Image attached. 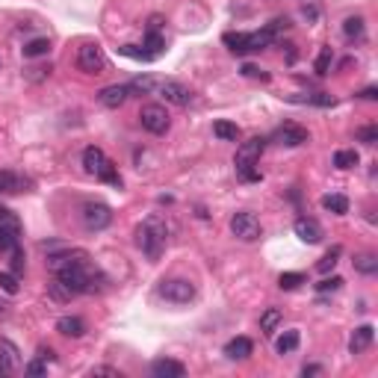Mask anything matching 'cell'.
<instances>
[{"label":"cell","instance_id":"obj_1","mask_svg":"<svg viewBox=\"0 0 378 378\" xmlns=\"http://www.w3.org/2000/svg\"><path fill=\"white\" fill-rule=\"evenodd\" d=\"M166 243H169V225H166V219H160V216H148L139 225V230H136V246H139V251L148 260L160 257Z\"/></svg>","mask_w":378,"mask_h":378},{"label":"cell","instance_id":"obj_2","mask_svg":"<svg viewBox=\"0 0 378 378\" xmlns=\"http://www.w3.org/2000/svg\"><path fill=\"white\" fill-rule=\"evenodd\" d=\"M266 142L263 136H251L248 142H243L237 148V175H239V181H246V183H257L260 177V169H257V160H260V154L266 151Z\"/></svg>","mask_w":378,"mask_h":378},{"label":"cell","instance_id":"obj_3","mask_svg":"<svg viewBox=\"0 0 378 378\" xmlns=\"http://www.w3.org/2000/svg\"><path fill=\"white\" fill-rule=\"evenodd\" d=\"M157 292H160V299L172 301V304H189L198 296L195 284L189 281V278H166V281H160Z\"/></svg>","mask_w":378,"mask_h":378},{"label":"cell","instance_id":"obj_4","mask_svg":"<svg viewBox=\"0 0 378 378\" xmlns=\"http://www.w3.org/2000/svg\"><path fill=\"white\" fill-rule=\"evenodd\" d=\"M230 234L237 239H243V243H257V239L263 237V225H260V219L255 213L239 210V213L230 216Z\"/></svg>","mask_w":378,"mask_h":378},{"label":"cell","instance_id":"obj_5","mask_svg":"<svg viewBox=\"0 0 378 378\" xmlns=\"http://www.w3.org/2000/svg\"><path fill=\"white\" fill-rule=\"evenodd\" d=\"M139 124L148 133L163 136V133H169L172 119H169V112H166V107H160V103H145V107L139 110Z\"/></svg>","mask_w":378,"mask_h":378},{"label":"cell","instance_id":"obj_6","mask_svg":"<svg viewBox=\"0 0 378 378\" xmlns=\"http://www.w3.org/2000/svg\"><path fill=\"white\" fill-rule=\"evenodd\" d=\"M21 246V219L12 210L0 207V251H12Z\"/></svg>","mask_w":378,"mask_h":378},{"label":"cell","instance_id":"obj_7","mask_svg":"<svg viewBox=\"0 0 378 378\" xmlns=\"http://www.w3.org/2000/svg\"><path fill=\"white\" fill-rule=\"evenodd\" d=\"M77 68L86 71V74H101V71L107 68V54H103V48L94 45V41L83 45L77 50Z\"/></svg>","mask_w":378,"mask_h":378},{"label":"cell","instance_id":"obj_8","mask_svg":"<svg viewBox=\"0 0 378 378\" xmlns=\"http://www.w3.org/2000/svg\"><path fill=\"white\" fill-rule=\"evenodd\" d=\"M80 216H83L86 230H103V228H110V222H112V210L107 204H101V201H86L83 210H80Z\"/></svg>","mask_w":378,"mask_h":378},{"label":"cell","instance_id":"obj_9","mask_svg":"<svg viewBox=\"0 0 378 378\" xmlns=\"http://www.w3.org/2000/svg\"><path fill=\"white\" fill-rule=\"evenodd\" d=\"M272 139H275L278 145H287V148H299V145H304L310 139V133L304 128H299V124H281Z\"/></svg>","mask_w":378,"mask_h":378},{"label":"cell","instance_id":"obj_10","mask_svg":"<svg viewBox=\"0 0 378 378\" xmlns=\"http://www.w3.org/2000/svg\"><path fill=\"white\" fill-rule=\"evenodd\" d=\"M21 366V352L12 340L0 337V375H12Z\"/></svg>","mask_w":378,"mask_h":378},{"label":"cell","instance_id":"obj_11","mask_svg":"<svg viewBox=\"0 0 378 378\" xmlns=\"http://www.w3.org/2000/svg\"><path fill=\"white\" fill-rule=\"evenodd\" d=\"M160 94L166 98V103H175V107H186V103L192 101V92H189L183 83H177V80L160 83Z\"/></svg>","mask_w":378,"mask_h":378},{"label":"cell","instance_id":"obj_12","mask_svg":"<svg viewBox=\"0 0 378 378\" xmlns=\"http://www.w3.org/2000/svg\"><path fill=\"white\" fill-rule=\"evenodd\" d=\"M292 230H296V237L301 239V243H308V246H317L319 239H322V228H319V222H317V219H308V216L296 219Z\"/></svg>","mask_w":378,"mask_h":378},{"label":"cell","instance_id":"obj_13","mask_svg":"<svg viewBox=\"0 0 378 378\" xmlns=\"http://www.w3.org/2000/svg\"><path fill=\"white\" fill-rule=\"evenodd\" d=\"M151 375L154 378H183L186 375V366L181 361H172V358H160L151 364Z\"/></svg>","mask_w":378,"mask_h":378},{"label":"cell","instance_id":"obj_14","mask_svg":"<svg viewBox=\"0 0 378 378\" xmlns=\"http://www.w3.org/2000/svg\"><path fill=\"white\" fill-rule=\"evenodd\" d=\"M372 340H375V328H372V325H361V328H355L352 337H349V352L361 355V352L370 349Z\"/></svg>","mask_w":378,"mask_h":378},{"label":"cell","instance_id":"obj_15","mask_svg":"<svg viewBox=\"0 0 378 378\" xmlns=\"http://www.w3.org/2000/svg\"><path fill=\"white\" fill-rule=\"evenodd\" d=\"M128 98H130L128 86H119V83H115V86H103V89L98 92V101L103 103V107H110V110H119Z\"/></svg>","mask_w":378,"mask_h":378},{"label":"cell","instance_id":"obj_16","mask_svg":"<svg viewBox=\"0 0 378 378\" xmlns=\"http://www.w3.org/2000/svg\"><path fill=\"white\" fill-rule=\"evenodd\" d=\"M251 352H255V343L248 337H234V340L225 343V358L228 361H246V358H251Z\"/></svg>","mask_w":378,"mask_h":378},{"label":"cell","instance_id":"obj_17","mask_svg":"<svg viewBox=\"0 0 378 378\" xmlns=\"http://www.w3.org/2000/svg\"><path fill=\"white\" fill-rule=\"evenodd\" d=\"M107 160H110V157L103 154L98 145H89V148L83 151V169H86V175H94V177H98L101 169L107 166Z\"/></svg>","mask_w":378,"mask_h":378},{"label":"cell","instance_id":"obj_18","mask_svg":"<svg viewBox=\"0 0 378 378\" xmlns=\"http://www.w3.org/2000/svg\"><path fill=\"white\" fill-rule=\"evenodd\" d=\"M57 331L62 334V337H83L86 334V322H83L80 317H62L59 322H57Z\"/></svg>","mask_w":378,"mask_h":378},{"label":"cell","instance_id":"obj_19","mask_svg":"<svg viewBox=\"0 0 378 378\" xmlns=\"http://www.w3.org/2000/svg\"><path fill=\"white\" fill-rule=\"evenodd\" d=\"M225 45H228V50L230 54H251V33H225Z\"/></svg>","mask_w":378,"mask_h":378},{"label":"cell","instance_id":"obj_20","mask_svg":"<svg viewBox=\"0 0 378 378\" xmlns=\"http://www.w3.org/2000/svg\"><path fill=\"white\" fill-rule=\"evenodd\" d=\"M343 36L352 39V41H361L366 36V21L361 15H349L343 21Z\"/></svg>","mask_w":378,"mask_h":378},{"label":"cell","instance_id":"obj_21","mask_svg":"<svg viewBox=\"0 0 378 378\" xmlns=\"http://www.w3.org/2000/svg\"><path fill=\"white\" fill-rule=\"evenodd\" d=\"M322 207L328 210V213H334V216H343V213H349V198L340 195V192L322 195Z\"/></svg>","mask_w":378,"mask_h":378},{"label":"cell","instance_id":"obj_22","mask_svg":"<svg viewBox=\"0 0 378 378\" xmlns=\"http://www.w3.org/2000/svg\"><path fill=\"white\" fill-rule=\"evenodd\" d=\"M281 322H284L281 308H266L263 317H260V331H263V334H275V328H278Z\"/></svg>","mask_w":378,"mask_h":378},{"label":"cell","instance_id":"obj_23","mask_svg":"<svg viewBox=\"0 0 378 378\" xmlns=\"http://www.w3.org/2000/svg\"><path fill=\"white\" fill-rule=\"evenodd\" d=\"M358 163H361V157H358V151H355V148H340L337 154H334V166H337L340 172L355 169Z\"/></svg>","mask_w":378,"mask_h":378},{"label":"cell","instance_id":"obj_24","mask_svg":"<svg viewBox=\"0 0 378 378\" xmlns=\"http://www.w3.org/2000/svg\"><path fill=\"white\" fill-rule=\"evenodd\" d=\"M299 331H284L281 337L275 340V352L278 355H290V352H296L299 349Z\"/></svg>","mask_w":378,"mask_h":378},{"label":"cell","instance_id":"obj_25","mask_svg":"<svg viewBox=\"0 0 378 378\" xmlns=\"http://www.w3.org/2000/svg\"><path fill=\"white\" fill-rule=\"evenodd\" d=\"M48 54H50V39H33L24 45L27 59H39V57H48Z\"/></svg>","mask_w":378,"mask_h":378},{"label":"cell","instance_id":"obj_26","mask_svg":"<svg viewBox=\"0 0 378 378\" xmlns=\"http://www.w3.org/2000/svg\"><path fill=\"white\" fill-rule=\"evenodd\" d=\"M355 269H358L361 275H375V272H378V257L372 255V251H364V255L355 257Z\"/></svg>","mask_w":378,"mask_h":378},{"label":"cell","instance_id":"obj_27","mask_svg":"<svg viewBox=\"0 0 378 378\" xmlns=\"http://www.w3.org/2000/svg\"><path fill=\"white\" fill-rule=\"evenodd\" d=\"M213 133H216L222 142H237V139H239V128H237L234 121H216V124H213Z\"/></svg>","mask_w":378,"mask_h":378},{"label":"cell","instance_id":"obj_28","mask_svg":"<svg viewBox=\"0 0 378 378\" xmlns=\"http://www.w3.org/2000/svg\"><path fill=\"white\" fill-rule=\"evenodd\" d=\"M21 192V177L15 172H0V195H15Z\"/></svg>","mask_w":378,"mask_h":378},{"label":"cell","instance_id":"obj_29","mask_svg":"<svg viewBox=\"0 0 378 378\" xmlns=\"http://www.w3.org/2000/svg\"><path fill=\"white\" fill-rule=\"evenodd\" d=\"M154 77H148V74H142V77H133L130 83H128V92L130 94H148V92H154Z\"/></svg>","mask_w":378,"mask_h":378},{"label":"cell","instance_id":"obj_30","mask_svg":"<svg viewBox=\"0 0 378 378\" xmlns=\"http://www.w3.org/2000/svg\"><path fill=\"white\" fill-rule=\"evenodd\" d=\"M340 255H343V248H340V246H334L331 251H325V257H322L319 263H317V269L322 272V275H328V272H331L334 266L340 263Z\"/></svg>","mask_w":378,"mask_h":378},{"label":"cell","instance_id":"obj_31","mask_svg":"<svg viewBox=\"0 0 378 378\" xmlns=\"http://www.w3.org/2000/svg\"><path fill=\"white\" fill-rule=\"evenodd\" d=\"M163 48H166V41L160 33H148L145 36V54H148V59H157L163 54Z\"/></svg>","mask_w":378,"mask_h":378},{"label":"cell","instance_id":"obj_32","mask_svg":"<svg viewBox=\"0 0 378 378\" xmlns=\"http://www.w3.org/2000/svg\"><path fill=\"white\" fill-rule=\"evenodd\" d=\"M331 62H334V50H331V48H322V50H319V57H317V66H313V68H317V74H319V77H325V74L331 71Z\"/></svg>","mask_w":378,"mask_h":378},{"label":"cell","instance_id":"obj_33","mask_svg":"<svg viewBox=\"0 0 378 378\" xmlns=\"http://www.w3.org/2000/svg\"><path fill=\"white\" fill-rule=\"evenodd\" d=\"M98 181L112 183V186H121V175H119V169H115V163H112V160H107V166H103L101 175H98Z\"/></svg>","mask_w":378,"mask_h":378},{"label":"cell","instance_id":"obj_34","mask_svg":"<svg viewBox=\"0 0 378 378\" xmlns=\"http://www.w3.org/2000/svg\"><path fill=\"white\" fill-rule=\"evenodd\" d=\"M299 284H304L301 272H284V275L278 278V287H281V290H296Z\"/></svg>","mask_w":378,"mask_h":378},{"label":"cell","instance_id":"obj_35","mask_svg":"<svg viewBox=\"0 0 378 378\" xmlns=\"http://www.w3.org/2000/svg\"><path fill=\"white\" fill-rule=\"evenodd\" d=\"M0 290L9 292V296H15L18 292V275L15 272H0Z\"/></svg>","mask_w":378,"mask_h":378},{"label":"cell","instance_id":"obj_36","mask_svg":"<svg viewBox=\"0 0 378 378\" xmlns=\"http://www.w3.org/2000/svg\"><path fill=\"white\" fill-rule=\"evenodd\" d=\"M24 375H30V378H36V375H48V361H45V358L30 361V364L24 366Z\"/></svg>","mask_w":378,"mask_h":378},{"label":"cell","instance_id":"obj_37","mask_svg":"<svg viewBox=\"0 0 378 378\" xmlns=\"http://www.w3.org/2000/svg\"><path fill=\"white\" fill-rule=\"evenodd\" d=\"M358 142H364V145H375L378 142V128H375V124H366V128L358 130Z\"/></svg>","mask_w":378,"mask_h":378},{"label":"cell","instance_id":"obj_38","mask_svg":"<svg viewBox=\"0 0 378 378\" xmlns=\"http://www.w3.org/2000/svg\"><path fill=\"white\" fill-rule=\"evenodd\" d=\"M239 71H243V77H251V80H269V74H266V71L263 68H257V66H251V62H246V66L243 68H239Z\"/></svg>","mask_w":378,"mask_h":378},{"label":"cell","instance_id":"obj_39","mask_svg":"<svg viewBox=\"0 0 378 378\" xmlns=\"http://www.w3.org/2000/svg\"><path fill=\"white\" fill-rule=\"evenodd\" d=\"M340 287H343V278L340 275H331V278H325V281L317 284L319 292H334V290H340Z\"/></svg>","mask_w":378,"mask_h":378},{"label":"cell","instance_id":"obj_40","mask_svg":"<svg viewBox=\"0 0 378 378\" xmlns=\"http://www.w3.org/2000/svg\"><path fill=\"white\" fill-rule=\"evenodd\" d=\"M9 255H12V272L21 275V272H24V251H21V246H18V248L9 251Z\"/></svg>","mask_w":378,"mask_h":378},{"label":"cell","instance_id":"obj_41","mask_svg":"<svg viewBox=\"0 0 378 378\" xmlns=\"http://www.w3.org/2000/svg\"><path fill=\"white\" fill-rule=\"evenodd\" d=\"M89 375H107V378H121L119 370H112V366H92Z\"/></svg>","mask_w":378,"mask_h":378},{"label":"cell","instance_id":"obj_42","mask_svg":"<svg viewBox=\"0 0 378 378\" xmlns=\"http://www.w3.org/2000/svg\"><path fill=\"white\" fill-rule=\"evenodd\" d=\"M124 57H133V59H145L148 62V54H145V50H136V45H124V48H119Z\"/></svg>","mask_w":378,"mask_h":378},{"label":"cell","instance_id":"obj_43","mask_svg":"<svg viewBox=\"0 0 378 378\" xmlns=\"http://www.w3.org/2000/svg\"><path fill=\"white\" fill-rule=\"evenodd\" d=\"M39 358H45V361H57V352L50 349V346H39Z\"/></svg>","mask_w":378,"mask_h":378},{"label":"cell","instance_id":"obj_44","mask_svg":"<svg viewBox=\"0 0 378 378\" xmlns=\"http://www.w3.org/2000/svg\"><path fill=\"white\" fill-rule=\"evenodd\" d=\"M361 98H364V101H375V98H378V89H375V86H366V89L361 92Z\"/></svg>","mask_w":378,"mask_h":378},{"label":"cell","instance_id":"obj_45","mask_svg":"<svg viewBox=\"0 0 378 378\" xmlns=\"http://www.w3.org/2000/svg\"><path fill=\"white\" fill-rule=\"evenodd\" d=\"M6 317H9V304L0 301V319H6Z\"/></svg>","mask_w":378,"mask_h":378}]
</instances>
